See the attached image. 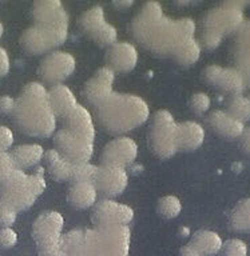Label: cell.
<instances>
[{
    "label": "cell",
    "instance_id": "cell-1",
    "mask_svg": "<svg viewBox=\"0 0 250 256\" xmlns=\"http://www.w3.org/2000/svg\"><path fill=\"white\" fill-rule=\"evenodd\" d=\"M130 31L149 51L161 56H173L187 40L193 39L195 23L193 19L174 20L163 15L161 4L149 2L143 4L131 22Z\"/></svg>",
    "mask_w": 250,
    "mask_h": 256
},
{
    "label": "cell",
    "instance_id": "cell-2",
    "mask_svg": "<svg viewBox=\"0 0 250 256\" xmlns=\"http://www.w3.org/2000/svg\"><path fill=\"white\" fill-rule=\"evenodd\" d=\"M63 256H129L130 228L127 226L75 230L62 236Z\"/></svg>",
    "mask_w": 250,
    "mask_h": 256
},
{
    "label": "cell",
    "instance_id": "cell-3",
    "mask_svg": "<svg viewBox=\"0 0 250 256\" xmlns=\"http://www.w3.org/2000/svg\"><path fill=\"white\" fill-rule=\"evenodd\" d=\"M14 119L27 135L47 138L55 131L57 116L49 102V92L41 83L27 84L15 99Z\"/></svg>",
    "mask_w": 250,
    "mask_h": 256
},
{
    "label": "cell",
    "instance_id": "cell-4",
    "mask_svg": "<svg viewBox=\"0 0 250 256\" xmlns=\"http://www.w3.org/2000/svg\"><path fill=\"white\" fill-rule=\"evenodd\" d=\"M150 115L149 106L145 100L131 94H118L97 107L99 123L111 134L131 131L145 123Z\"/></svg>",
    "mask_w": 250,
    "mask_h": 256
},
{
    "label": "cell",
    "instance_id": "cell-5",
    "mask_svg": "<svg viewBox=\"0 0 250 256\" xmlns=\"http://www.w3.org/2000/svg\"><path fill=\"white\" fill-rule=\"evenodd\" d=\"M243 6L241 2H225L210 10L202 23V43L213 50L225 36L237 32L243 24Z\"/></svg>",
    "mask_w": 250,
    "mask_h": 256
},
{
    "label": "cell",
    "instance_id": "cell-6",
    "mask_svg": "<svg viewBox=\"0 0 250 256\" xmlns=\"http://www.w3.org/2000/svg\"><path fill=\"white\" fill-rule=\"evenodd\" d=\"M45 190L46 179L42 168L33 175L17 170L3 186H0V202L17 212L25 211L35 203Z\"/></svg>",
    "mask_w": 250,
    "mask_h": 256
},
{
    "label": "cell",
    "instance_id": "cell-7",
    "mask_svg": "<svg viewBox=\"0 0 250 256\" xmlns=\"http://www.w3.org/2000/svg\"><path fill=\"white\" fill-rule=\"evenodd\" d=\"M65 219L57 211H46L38 216L33 227V236L39 256L62 255V230Z\"/></svg>",
    "mask_w": 250,
    "mask_h": 256
},
{
    "label": "cell",
    "instance_id": "cell-8",
    "mask_svg": "<svg viewBox=\"0 0 250 256\" xmlns=\"http://www.w3.org/2000/svg\"><path fill=\"white\" fill-rule=\"evenodd\" d=\"M177 126L173 115L166 110H161L154 115L149 144L151 151L162 159L171 158L178 151Z\"/></svg>",
    "mask_w": 250,
    "mask_h": 256
},
{
    "label": "cell",
    "instance_id": "cell-9",
    "mask_svg": "<svg viewBox=\"0 0 250 256\" xmlns=\"http://www.w3.org/2000/svg\"><path fill=\"white\" fill-rule=\"evenodd\" d=\"M67 35L69 30L66 28H51L35 24L23 32L21 44L26 52L31 55H39L65 43Z\"/></svg>",
    "mask_w": 250,
    "mask_h": 256
},
{
    "label": "cell",
    "instance_id": "cell-10",
    "mask_svg": "<svg viewBox=\"0 0 250 256\" xmlns=\"http://www.w3.org/2000/svg\"><path fill=\"white\" fill-rule=\"evenodd\" d=\"M57 151L73 164L89 163L94 154V139L62 128L54 138Z\"/></svg>",
    "mask_w": 250,
    "mask_h": 256
},
{
    "label": "cell",
    "instance_id": "cell-11",
    "mask_svg": "<svg viewBox=\"0 0 250 256\" xmlns=\"http://www.w3.org/2000/svg\"><path fill=\"white\" fill-rule=\"evenodd\" d=\"M133 218V208L110 199H102L98 202L91 214V220L95 227L127 226Z\"/></svg>",
    "mask_w": 250,
    "mask_h": 256
},
{
    "label": "cell",
    "instance_id": "cell-12",
    "mask_svg": "<svg viewBox=\"0 0 250 256\" xmlns=\"http://www.w3.org/2000/svg\"><path fill=\"white\" fill-rule=\"evenodd\" d=\"M75 58L65 51H54L42 60L39 66V75L46 83L61 84L75 71Z\"/></svg>",
    "mask_w": 250,
    "mask_h": 256
},
{
    "label": "cell",
    "instance_id": "cell-13",
    "mask_svg": "<svg viewBox=\"0 0 250 256\" xmlns=\"http://www.w3.org/2000/svg\"><path fill=\"white\" fill-rule=\"evenodd\" d=\"M138 144L130 138L122 136L106 144L101 154L102 166L126 168L137 159Z\"/></svg>",
    "mask_w": 250,
    "mask_h": 256
},
{
    "label": "cell",
    "instance_id": "cell-14",
    "mask_svg": "<svg viewBox=\"0 0 250 256\" xmlns=\"http://www.w3.org/2000/svg\"><path fill=\"white\" fill-rule=\"evenodd\" d=\"M203 78L218 90L233 95H241L245 90L243 78L238 68H226L221 66H209L203 72Z\"/></svg>",
    "mask_w": 250,
    "mask_h": 256
},
{
    "label": "cell",
    "instance_id": "cell-15",
    "mask_svg": "<svg viewBox=\"0 0 250 256\" xmlns=\"http://www.w3.org/2000/svg\"><path fill=\"white\" fill-rule=\"evenodd\" d=\"M115 75L107 67L99 68L85 84L83 95L90 104L95 107L105 103L113 95V86Z\"/></svg>",
    "mask_w": 250,
    "mask_h": 256
},
{
    "label": "cell",
    "instance_id": "cell-16",
    "mask_svg": "<svg viewBox=\"0 0 250 256\" xmlns=\"http://www.w3.org/2000/svg\"><path fill=\"white\" fill-rule=\"evenodd\" d=\"M127 183H129V176L126 174L125 168L107 167V166L98 167L97 176L94 180L97 192H101L102 195L107 198L121 195L127 187Z\"/></svg>",
    "mask_w": 250,
    "mask_h": 256
},
{
    "label": "cell",
    "instance_id": "cell-17",
    "mask_svg": "<svg viewBox=\"0 0 250 256\" xmlns=\"http://www.w3.org/2000/svg\"><path fill=\"white\" fill-rule=\"evenodd\" d=\"M34 19L39 26L69 30V15L58 0H42L34 4Z\"/></svg>",
    "mask_w": 250,
    "mask_h": 256
},
{
    "label": "cell",
    "instance_id": "cell-18",
    "mask_svg": "<svg viewBox=\"0 0 250 256\" xmlns=\"http://www.w3.org/2000/svg\"><path fill=\"white\" fill-rule=\"evenodd\" d=\"M106 67L113 72H129L138 63V51L131 43H115L106 51Z\"/></svg>",
    "mask_w": 250,
    "mask_h": 256
},
{
    "label": "cell",
    "instance_id": "cell-19",
    "mask_svg": "<svg viewBox=\"0 0 250 256\" xmlns=\"http://www.w3.org/2000/svg\"><path fill=\"white\" fill-rule=\"evenodd\" d=\"M207 123L218 135L229 138V139L241 138L242 132L245 130V126L242 122L234 119L230 114H227L226 111H221V110L211 112L207 118Z\"/></svg>",
    "mask_w": 250,
    "mask_h": 256
},
{
    "label": "cell",
    "instance_id": "cell-20",
    "mask_svg": "<svg viewBox=\"0 0 250 256\" xmlns=\"http://www.w3.org/2000/svg\"><path fill=\"white\" fill-rule=\"evenodd\" d=\"M205 140V130L195 122H183L177 126V148L182 151H194Z\"/></svg>",
    "mask_w": 250,
    "mask_h": 256
},
{
    "label": "cell",
    "instance_id": "cell-21",
    "mask_svg": "<svg viewBox=\"0 0 250 256\" xmlns=\"http://www.w3.org/2000/svg\"><path fill=\"white\" fill-rule=\"evenodd\" d=\"M47 92H49L50 106L53 108L54 114L62 119L69 115L70 112L78 106L74 92L67 86L55 84Z\"/></svg>",
    "mask_w": 250,
    "mask_h": 256
},
{
    "label": "cell",
    "instance_id": "cell-22",
    "mask_svg": "<svg viewBox=\"0 0 250 256\" xmlns=\"http://www.w3.org/2000/svg\"><path fill=\"white\" fill-rule=\"evenodd\" d=\"M63 123H65L63 128L87 136L90 139H95V127H94L93 118L90 115V112L79 104L69 115L63 118Z\"/></svg>",
    "mask_w": 250,
    "mask_h": 256
},
{
    "label": "cell",
    "instance_id": "cell-23",
    "mask_svg": "<svg viewBox=\"0 0 250 256\" xmlns=\"http://www.w3.org/2000/svg\"><path fill=\"white\" fill-rule=\"evenodd\" d=\"M98 192L95 186L90 182H71L67 192V200L73 207L86 210L93 207L97 202Z\"/></svg>",
    "mask_w": 250,
    "mask_h": 256
},
{
    "label": "cell",
    "instance_id": "cell-24",
    "mask_svg": "<svg viewBox=\"0 0 250 256\" xmlns=\"http://www.w3.org/2000/svg\"><path fill=\"white\" fill-rule=\"evenodd\" d=\"M233 55L238 70L250 68V20L243 22L241 27L238 28L234 39Z\"/></svg>",
    "mask_w": 250,
    "mask_h": 256
},
{
    "label": "cell",
    "instance_id": "cell-25",
    "mask_svg": "<svg viewBox=\"0 0 250 256\" xmlns=\"http://www.w3.org/2000/svg\"><path fill=\"white\" fill-rule=\"evenodd\" d=\"M189 244L193 246L201 256H213L221 251L223 242L217 232L201 230L194 234Z\"/></svg>",
    "mask_w": 250,
    "mask_h": 256
},
{
    "label": "cell",
    "instance_id": "cell-26",
    "mask_svg": "<svg viewBox=\"0 0 250 256\" xmlns=\"http://www.w3.org/2000/svg\"><path fill=\"white\" fill-rule=\"evenodd\" d=\"M46 164L50 174L55 180H71L74 172V164L63 158L57 150H50L45 154Z\"/></svg>",
    "mask_w": 250,
    "mask_h": 256
},
{
    "label": "cell",
    "instance_id": "cell-27",
    "mask_svg": "<svg viewBox=\"0 0 250 256\" xmlns=\"http://www.w3.org/2000/svg\"><path fill=\"white\" fill-rule=\"evenodd\" d=\"M14 162L19 170L33 167L38 164L45 156V150L39 144H23L13 151Z\"/></svg>",
    "mask_w": 250,
    "mask_h": 256
},
{
    "label": "cell",
    "instance_id": "cell-28",
    "mask_svg": "<svg viewBox=\"0 0 250 256\" xmlns=\"http://www.w3.org/2000/svg\"><path fill=\"white\" fill-rule=\"evenodd\" d=\"M106 24L105 11L101 6L90 8L79 18V26L83 30L86 35L93 38L95 32H98Z\"/></svg>",
    "mask_w": 250,
    "mask_h": 256
},
{
    "label": "cell",
    "instance_id": "cell-29",
    "mask_svg": "<svg viewBox=\"0 0 250 256\" xmlns=\"http://www.w3.org/2000/svg\"><path fill=\"white\" fill-rule=\"evenodd\" d=\"M230 227L237 232H250V198L241 200L230 214Z\"/></svg>",
    "mask_w": 250,
    "mask_h": 256
},
{
    "label": "cell",
    "instance_id": "cell-30",
    "mask_svg": "<svg viewBox=\"0 0 250 256\" xmlns=\"http://www.w3.org/2000/svg\"><path fill=\"white\" fill-rule=\"evenodd\" d=\"M201 56V46L195 38L187 40L185 44H182L177 54L174 55V59L182 66H191L199 59Z\"/></svg>",
    "mask_w": 250,
    "mask_h": 256
},
{
    "label": "cell",
    "instance_id": "cell-31",
    "mask_svg": "<svg viewBox=\"0 0 250 256\" xmlns=\"http://www.w3.org/2000/svg\"><path fill=\"white\" fill-rule=\"evenodd\" d=\"M227 114L239 122L250 119V99L243 95H233L227 103Z\"/></svg>",
    "mask_w": 250,
    "mask_h": 256
},
{
    "label": "cell",
    "instance_id": "cell-32",
    "mask_svg": "<svg viewBox=\"0 0 250 256\" xmlns=\"http://www.w3.org/2000/svg\"><path fill=\"white\" fill-rule=\"evenodd\" d=\"M158 214L165 219H174L182 211V204L178 198L173 195L163 196L158 202Z\"/></svg>",
    "mask_w": 250,
    "mask_h": 256
},
{
    "label": "cell",
    "instance_id": "cell-33",
    "mask_svg": "<svg viewBox=\"0 0 250 256\" xmlns=\"http://www.w3.org/2000/svg\"><path fill=\"white\" fill-rule=\"evenodd\" d=\"M117 38V28L114 27V26H111V24L106 23L99 31L94 34L91 39H93L98 46H101V47H110V46L115 44Z\"/></svg>",
    "mask_w": 250,
    "mask_h": 256
},
{
    "label": "cell",
    "instance_id": "cell-34",
    "mask_svg": "<svg viewBox=\"0 0 250 256\" xmlns=\"http://www.w3.org/2000/svg\"><path fill=\"white\" fill-rule=\"evenodd\" d=\"M98 167L90 163L74 164V172L71 182H90L94 184L95 176H97Z\"/></svg>",
    "mask_w": 250,
    "mask_h": 256
},
{
    "label": "cell",
    "instance_id": "cell-35",
    "mask_svg": "<svg viewBox=\"0 0 250 256\" xmlns=\"http://www.w3.org/2000/svg\"><path fill=\"white\" fill-rule=\"evenodd\" d=\"M17 170L19 168L14 162L13 155L9 152H0V186H3Z\"/></svg>",
    "mask_w": 250,
    "mask_h": 256
},
{
    "label": "cell",
    "instance_id": "cell-36",
    "mask_svg": "<svg viewBox=\"0 0 250 256\" xmlns=\"http://www.w3.org/2000/svg\"><path fill=\"white\" fill-rule=\"evenodd\" d=\"M222 256H247V246L241 239H229L221 248Z\"/></svg>",
    "mask_w": 250,
    "mask_h": 256
},
{
    "label": "cell",
    "instance_id": "cell-37",
    "mask_svg": "<svg viewBox=\"0 0 250 256\" xmlns=\"http://www.w3.org/2000/svg\"><path fill=\"white\" fill-rule=\"evenodd\" d=\"M190 106H191V110L198 115L203 114L210 108V98L206 95L205 92L194 94L191 96V100H190Z\"/></svg>",
    "mask_w": 250,
    "mask_h": 256
},
{
    "label": "cell",
    "instance_id": "cell-38",
    "mask_svg": "<svg viewBox=\"0 0 250 256\" xmlns=\"http://www.w3.org/2000/svg\"><path fill=\"white\" fill-rule=\"evenodd\" d=\"M18 212L9 206L0 202V226L2 227H11L17 220Z\"/></svg>",
    "mask_w": 250,
    "mask_h": 256
},
{
    "label": "cell",
    "instance_id": "cell-39",
    "mask_svg": "<svg viewBox=\"0 0 250 256\" xmlns=\"http://www.w3.org/2000/svg\"><path fill=\"white\" fill-rule=\"evenodd\" d=\"M18 243V234L11 227H3L0 230V247L13 248Z\"/></svg>",
    "mask_w": 250,
    "mask_h": 256
},
{
    "label": "cell",
    "instance_id": "cell-40",
    "mask_svg": "<svg viewBox=\"0 0 250 256\" xmlns=\"http://www.w3.org/2000/svg\"><path fill=\"white\" fill-rule=\"evenodd\" d=\"M14 143V134L9 127L0 126V152H7Z\"/></svg>",
    "mask_w": 250,
    "mask_h": 256
},
{
    "label": "cell",
    "instance_id": "cell-41",
    "mask_svg": "<svg viewBox=\"0 0 250 256\" xmlns=\"http://www.w3.org/2000/svg\"><path fill=\"white\" fill-rule=\"evenodd\" d=\"M10 71V56L5 48L0 47V78L6 76Z\"/></svg>",
    "mask_w": 250,
    "mask_h": 256
},
{
    "label": "cell",
    "instance_id": "cell-42",
    "mask_svg": "<svg viewBox=\"0 0 250 256\" xmlns=\"http://www.w3.org/2000/svg\"><path fill=\"white\" fill-rule=\"evenodd\" d=\"M15 108V99L11 96H3L0 98V112L3 114H10Z\"/></svg>",
    "mask_w": 250,
    "mask_h": 256
},
{
    "label": "cell",
    "instance_id": "cell-43",
    "mask_svg": "<svg viewBox=\"0 0 250 256\" xmlns=\"http://www.w3.org/2000/svg\"><path fill=\"white\" fill-rule=\"evenodd\" d=\"M241 146L247 154H250V127L245 128L241 135Z\"/></svg>",
    "mask_w": 250,
    "mask_h": 256
},
{
    "label": "cell",
    "instance_id": "cell-44",
    "mask_svg": "<svg viewBox=\"0 0 250 256\" xmlns=\"http://www.w3.org/2000/svg\"><path fill=\"white\" fill-rule=\"evenodd\" d=\"M179 256H201L197 252V250L193 247V246H190V244H186L183 247L181 248V251H179Z\"/></svg>",
    "mask_w": 250,
    "mask_h": 256
},
{
    "label": "cell",
    "instance_id": "cell-45",
    "mask_svg": "<svg viewBox=\"0 0 250 256\" xmlns=\"http://www.w3.org/2000/svg\"><path fill=\"white\" fill-rule=\"evenodd\" d=\"M242 74V78H243V84H245V88H250V68L247 70H239Z\"/></svg>",
    "mask_w": 250,
    "mask_h": 256
},
{
    "label": "cell",
    "instance_id": "cell-46",
    "mask_svg": "<svg viewBox=\"0 0 250 256\" xmlns=\"http://www.w3.org/2000/svg\"><path fill=\"white\" fill-rule=\"evenodd\" d=\"M133 4V2H115L114 3V6H121V7H129V6H131Z\"/></svg>",
    "mask_w": 250,
    "mask_h": 256
},
{
    "label": "cell",
    "instance_id": "cell-47",
    "mask_svg": "<svg viewBox=\"0 0 250 256\" xmlns=\"http://www.w3.org/2000/svg\"><path fill=\"white\" fill-rule=\"evenodd\" d=\"M3 30H5V28H3V24L0 23V38H2V35H3Z\"/></svg>",
    "mask_w": 250,
    "mask_h": 256
}]
</instances>
